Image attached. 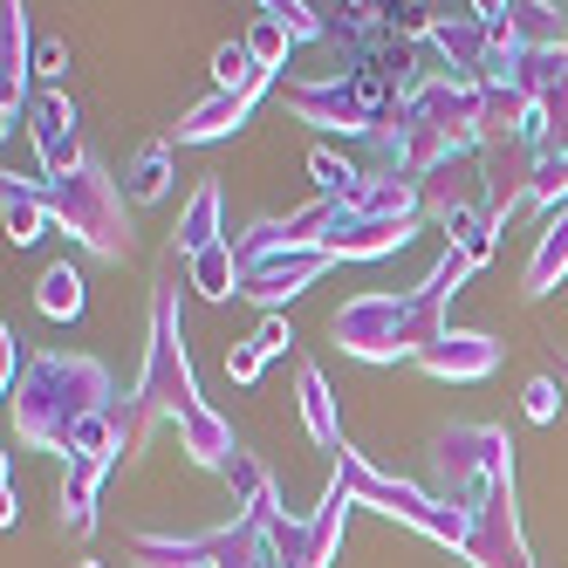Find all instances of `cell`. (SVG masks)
Listing matches in <instances>:
<instances>
[{
    "mask_svg": "<svg viewBox=\"0 0 568 568\" xmlns=\"http://www.w3.org/2000/svg\"><path fill=\"white\" fill-rule=\"evenodd\" d=\"M42 308L49 315H75V308H83V281H75V267H49L42 274Z\"/></svg>",
    "mask_w": 568,
    "mask_h": 568,
    "instance_id": "6da1fadb",
    "label": "cell"
},
{
    "mask_svg": "<svg viewBox=\"0 0 568 568\" xmlns=\"http://www.w3.org/2000/svg\"><path fill=\"white\" fill-rule=\"evenodd\" d=\"M527 418H555V384H527Z\"/></svg>",
    "mask_w": 568,
    "mask_h": 568,
    "instance_id": "7a4b0ae2",
    "label": "cell"
},
{
    "mask_svg": "<svg viewBox=\"0 0 568 568\" xmlns=\"http://www.w3.org/2000/svg\"><path fill=\"white\" fill-rule=\"evenodd\" d=\"M8 226H14V240H34V206L14 199V192H8Z\"/></svg>",
    "mask_w": 568,
    "mask_h": 568,
    "instance_id": "3957f363",
    "label": "cell"
},
{
    "mask_svg": "<svg viewBox=\"0 0 568 568\" xmlns=\"http://www.w3.org/2000/svg\"><path fill=\"white\" fill-rule=\"evenodd\" d=\"M34 62H42V75H62V62H69V49H62V42H42V49H34Z\"/></svg>",
    "mask_w": 568,
    "mask_h": 568,
    "instance_id": "277c9868",
    "label": "cell"
},
{
    "mask_svg": "<svg viewBox=\"0 0 568 568\" xmlns=\"http://www.w3.org/2000/svg\"><path fill=\"white\" fill-rule=\"evenodd\" d=\"M274 349H288V329H281V322H267V329H261V343H254V356H274Z\"/></svg>",
    "mask_w": 568,
    "mask_h": 568,
    "instance_id": "5b68a950",
    "label": "cell"
},
{
    "mask_svg": "<svg viewBox=\"0 0 568 568\" xmlns=\"http://www.w3.org/2000/svg\"><path fill=\"white\" fill-rule=\"evenodd\" d=\"M315 179H322V185H329V192H336V185H349V172L336 165V158H315Z\"/></svg>",
    "mask_w": 568,
    "mask_h": 568,
    "instance_id": "8992f818",
    "label": "cell"
},
{
    "mask_svg": "<svg viewBox=\"0 0 568 568\" xmlns=\"http://www.w3.org/2000/svg\"><path fill=\"white\" fill-rule=\"evenodd\" d=\"M240 62H247L240 49H220V83H233V75H240Z\"/></svg>",
    "mask_w": 568,
    "mask_h": 568,
    "instance_id": "52a82bcc",
    "label": "cell"
},
{
    "mask_svg": "<svg viewBox=\"0 0 568 568\" xmlns=\"http://www.w3.org/2000/svg\"><path fill=\"white\" fill-rule=\"evenodd\" d=\"M83 568H90V561H83Z\"/></svg>",
    "mask_w": 568,
    "mask_h": 568,
    "instance_id": "ba28073f",
    "label": "cell"
}]
</instances>
